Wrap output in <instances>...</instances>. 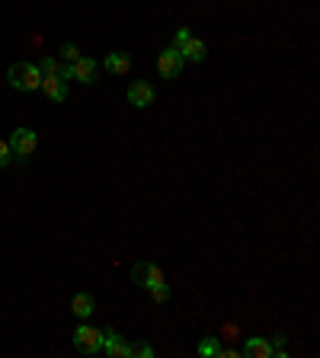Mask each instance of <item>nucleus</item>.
<instances>
[{"label": "nucleus", "instance_id": "f257e3e1", "mask_svg": "<svg viewBox=\"0 0 320 358\" xmlns=\"http://www.w3.org/2000/svg\"><path fill=\"white\" fill-rule=\"evenodd\" d=\"M7 83L19 93H36L39 87H42V71H39V65H32V61H17V65H10V71H7Z\"/></svg>", "mask_w": 320, "mask_h": 358}, {"label": "nucleus", "instance_id": "f03ea898", "mask_svg": "<svg viewBox=\"0 0 320 358\" xmlns=\"http://www.w3.org/2000/svg\"><path fill=\"white\" fill-rule=\"evenodd\" d=\"M10 150H13V160H26V157L36 154L39 147V135L32 128H13V135H10Z\"/></svg>", "mask_w": 320, "mask_h": 358}, {"label": "nucleus", "instance_id": "7ed1b4c3", "mask_svg": "<svg viewBox=\"0 0 320 358\" xmlns=\"http://www.w3.org/2000/svg\"><path fill=\"white\" fill-rule=\"evenodd\" d=\"M74 349L81 352V355H96V352H103V330H93V326H77L71 336Z\"/></svg>", "mask_w": 320, "mask_h": 358}, {"label": "nucleus", "instance_id": "20e7f679", "mask_svg": "<svg viewBox=\"0 0 320 358\" xmlns=\"http://www.w3.org/2000/svg\"><path fill=\"white\" fill-rule=\"evenodd\" d=\"M131 282H135L138 288H151L160 285L164 282V272H160V266H154V262H147V259H141V262H135L131 266Z\"/></svg>", "mask_w": 320, "mask_h": 358}, {"label": "nucleus", "instance_id": "39448f33", "mask_svg": "<svg viewBox=\"0 0 320 358\" xmlns=\"http://www.w3.org/2000/svg\"><path fill=\"white\" fill-rule=\"evenodd\" d=\"M183 65H186L183 55H180L173 45H170V48H164V52H160V58H157V74H160L164 80H176V77L183 74Z\"/></svg>", "mask_w": 320, "mask_h": 358}, {"label": "nucleus", "instance_id": "423d86ee", "mask_svg": "<svg viewBox=\"0 0 320 358\" xmlns=\"http://www.w3.org/2000/svg\"><path fill=\"white\" fill-rule=\"evenodd\" d=\"M125 100L135 106V109H147L151 102H154V87L147 80H131L125 90Z\"/></svg>", "mask_w": 320, "mask_h": 358}, {"label": "nucleus", "instance_id": "0eeeda50", "mask_svg": "<svg viewBox=\"0 0 320 358\" xmlns=\"http://www.w3.org/2000/svg\"><path fill=\"white\" fill-rule=\"evenodd\" d=\"M103 352L109 358H128V352H131V342L122 339V333L116 330H103Z\"/></svg>", "mask_w": 320, "mask_h": 358}, {"label": "nucleus", "instance_id": "6e6552de", "mask_svg": "<svg viewBox=\"0 0 320 358\" xmlns=\"http://www.w3.org/2000/svg\"><path fill=\"white\" fill-rule=\"evenodd\" d=\"M180 55H183V61H189V65H199V61H205V55H209V48H205V42L195 36H189L183 42V45L176 48Z\"/></svg>", "mask_w": 320, "mask_h": 358}, {"label": "nucleus", "instance_id": "1a4fd4ad", "mask_svg": "<svg viewBox=\"0 0 320 358\" xmlns=\"http://www.w3.org/2000/svg\"><path fill=\"white\" fill-rule=\"evenodd\" d=\"M103 67L109 74H116V77H122V74L131 71V55H125V52H109L106 61H103Z\"/></svg>", "mask_w": 320, "mask_h": 358}, {"label": "nucleus", "instance_id": "9d476101", "mask_svg": "<svg viewBox=\"0 0 320 358\" xmlns=\"http://www.w3.org/2000/svg\"><path fill=\"white\" fill-rule=\"evenodd\" d=\"M39 90L45 93L48 100H55V102L67 100V83H64L61 77H42V87H39Z\"/></svg>", "mask_w": 320, "mask_h": 358}, {"label": "nucleus", "instance_id": "9b49d317", "mask_svg": "<svg viewBox=\"0 0 320 358\" xmlns=\"http://www.w3.org/2000/svg\"><path fill=\"white\" fill-rule=\"evenodd\" d=\"M71 311L77 320H87L93 311H96V301H93V294L81 291V294H74V301H71Z\"/></svg>", "mask_w": 320, "mask_h": 358}, {"label": "nucleus", "instance_id": "f8f14e48", "mask_svg": "<svg viewBox=\"0 0 320 358\" xmlns=\"http://www.w3.org/2000/svg\"><path fill=\"white\" fill-rule=\"evenodd\" d=\"M74 80H77V83H93V80H96V61L81 55V61L74 65Z\"/></svg>", "mask_w": 320, "mask_h": 358}, {"label": "nucleus", "instance_id": "ddd939ff", "mask_svg": "<svg viewBox=\"0 0 320 358\" xmlns=\"http://www.w3.org/2000/svg\"><path fill=\"white\" fill-rule=\"evenodd\" d=\"M240 355H247V358H273V346H269V339H247V342H244V349H240Z\"/></svg>", "mask_w": 320, "mask_h": 358}, {"label": "nucleus", "instance_id": "4468645a", "mask_svg": "<svg viewBox=\"0 0 320 358\" xmlns=\"http://www.w3.org/2000/svg\"><path fill=\"white\" fill-rule=\"evenodd\" d=\"M128 358H154V346L145 339H135L131 342V352H128Z\"/></svg>", "mask_w": 320, "mask_h": 358}, {"label": "nucleus", "instance_id": "2eb2a0df", "mask_svg": "<svg viewBox=\"0 0 320 358\" xmlns=\"http://www.w3.org/2000/svg\"><path fill=\"white\" fill-rule=\"evenodd\" d=\"M199 355H205V358L221 355V342L215 339V336H209V339H202V342H199Z\"/></svg>", "mask_w": 320, "mask_h": 358}, {"label": "nucleus", "instance_id": "dca6fc26", "mask_svg": "<svg viewBox=\"0 0 320 358\" xmlns=\"http://www.w3.org/2000/svg\"><path fill=\"white\" fill-rule=\"evenodd\" d=\"M61 61L64 65H77V61H81V48L71 45V42H64L61 45Z\"/></svg>", "mask_w": 320, "mask_h": 358}, {"label": "nucleus", "instance_id": "f3484780", "mask_svg": "<svg viewBox=\"0 0 320 358\" xmlns=\"http://www.w3.org/2000/svg\"><path fill=\"white\" fill-rule=\"evenodd\" d=\"M151 298H154L157 304H167V301H170V285H167V282L154 285V288H151Z\"/></svg>", "mask_w": 320, "mask_h": 358}, {"label": "nucleus", "instance_id": "a211bd4d", "mask_svg": "<svg viewBox=\"0 0 320 358\" xmlns=\"http://www.w3.org/2000/svg\"><path fill=\"white\" fill-rule=\"evenodd\" d=\"M39 71H42V77H55L58 74V58H42V61H39Z\"/></svg>", "mask_w": 320, "mask_h": 358}, {"label": "nucleus", "instance_id": "6ab92c4d", "mask_svg": "<svg viewBox=\"0 0 320 358\" xmlns=\"http://www.w3.org/2000/svg\"><path fill=\"white\" fill-rule=\"evenodd\" d=\"M10 164H13V150H10L7 141H0V170H3V166H10Z\"/></svg>", "mask_w": 320, "mask_h": 358}, {"label": "nucleus", "instance_id": "aec40b11", "mask_svg": "<svg viewBox=\"0 0 320 358\" xmlns=\"http://www.w3.org/2000/svg\"><path fill=\"white\" fill-rule=\"evenodd\" d=\"M55 77H61V80L67 83L74 77V65H64V61H58V74H55Z\"/></svg>", "mask_w": 320, "mask_h": 358}, {"label": "nucleus", "instance_id": "412c9836", "mask_svg": "<svg viewBox=\"0 0 320 358\" xmlns=\"http://www.w3.org/2000/svg\"><path fill=\"white\" fill-rule=\"evenodd\" d=\"M285 342H288V336H285V333H273V336H269V346H273V352L275 349H285Z\"/></svg>", "mask_w": 320, "mask_h": 358}, {"label": "nucleus", "instance_id": "4be33fe9", "mask_svg": "<svg viewBox=\"0 0 320 358\" xmlns=\"http://www.w3.org/2000/svg\"><path fill=\"white\" fill-rule=\"evenodd\" d=\"M189 36H192L189 29H186V26H180V29H176V38H173V48H180V45H183V42H186V38H189Z\"/></svg>", "mask_w": 320, "mask_h": 358}]
</instances>
